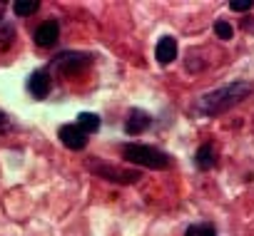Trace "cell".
I'll return each mask as SVG.
<instances>
[{
  "label": "cell",
  "mask_w": 254,
  "mask_h": 236,
  "mask_svg": "<svg viewBox=\"0 0 254 236\" xmlns=\"http://www.w3.org/2000/svg\"><path fill=\"white\" fill-rule=\"evenodd\" d=\"M249 94H252V85L249 82H232V85H224V87H217V90L202 94L197 99L194 109L207 114V117H214V114H222V112L237 107Z\"/></svg>",
  "instance_id": "1"
},
{
  "label": "cell",
  "mask_w": 254,
  "mask_h": 236,
  "mask_svg": "<svg viewBox=\"0 0 254 236\" xmlns=\"http://www.w3.org/2000/svg\"><path fill=\"white\" fill-rule=\"evenodd\" d=\"M122 154L127 162L147 167V169H167L170 167V154H165L162 149L150 147V144H125Z\"/></svg>",
  "instance_id": "2"
},
{
  "label": "cell",
  "mask_w": 254,
  "mask_h": 236,
  "mask_svg": "<svg viewBox=\"0 0 254 236\" xmlns=\"http://www.w3.org/2000/svg\"><path fill=\"white\" fill-rule=\"evenodd\" d=\"M90 62H92L90 52H60L53 60V70L60 72V75H75V72L85 70Z\"/></svg>",
  "instance_id": "3"
},
{
  "label": "cell",
  "mask_w": 254,
  "mask_h": 236,
  "mask_svg": "<svg viewBox=\"0 0 254 236\" xmlns=\"http://www.w3.org/2000/svg\"><path fill=\"white\" fill-rule=\"evenodd\" d=\"M90 169L102 177V179H110V182H117V184H135L140 179L137 172H130V169H122V167H115V164H107V162H90Z\"/></svg>",
  "instance_id": "4"
},
{
  "label": "cell",
  "mask_w": 254,
  "mask_h": 236,
  "mask_svg": "<svg viewBox=\"0 0 254 236\" xmlns=\"http://www.w3.org/2000/svg\"><path fill=\"white\" fill-rule=\"evenodd\" d=\"M58 137H60V142H63L67 149L80 152V149H85V147H87V135H85V132H80V130H77V125H63V127H60V132H58Z\"/></svg>",
  "instance_id": "5"
},
{
  "label": "cell",
  "mask_w": 254,
  "mask_h": 236,
  "mask_svg": "<svg viewBox=\"0 0 254 236\" xmlns=\"http://www.w3.org/2000/svg\"><path fill=\"white\" fill-rule=\"evenodd\" d=\"M58 33H60L58 23H55V20H45V23H40L38 30H35V43H38L40 47H53V45L58 43Z\"/></svg>",
  "instance_id": "6"
},
{
  "label": "cell",
  "mask_w": 254,
  "mask_h": 236,
  "mask_svg": "<svg viewBox=\"0 0 254 236\" xmlns=\"http://www.w3.org/2000/svg\"><path fill=\"white\" fill-rule=\"evenodd\" d=\"M28 90L35 99H43L48 92H50V75L45 70H35L28 80Z\"/></svg>",
  "instance_id": "7"
},
{
  "label": "cell",
  "mask_w": 254,
  "mask_h": 236,
  "mask_svg": "<svg viewBox=\"0 0 254 236\" xmlns=\"http://www.w3.org/2000/svg\"><path fill=\"white\" fill-rule=\"evenodd\" d=\"M150 125H152V117H150L145 109H132V112H130V120H127V125H125V132H127V135H140V132H145Z\"/></svg>",
  "instance_id": "8"
},
{
  "label": "cell",
  "mask_w": 254,
  "mask_h": 236,
  "mask_svg": "<svg viewBox=\"0 0 254 236\" xmlns=\"http://www.w3.org/2000/svg\"><path fill=\"white\" fill-rule=\"evenodd\" d=\"M155 57H157L160 65H170L177 57V43H175V38H162L157 43V47H155Z\"/></svg>",
  "instance_id": "9"
},
{
  "label": "cell",
  "mask_w": 254,
  "mask_h": 236,
  "mask_svg": "<svg viewBox=\"0 0 254 236\" xmlns=\"http://www.w3.org/2000/svg\"><path fill=\"white\" fill-rule=\"evenodd\" d=\"M77 130L85 132V135H92L100 130V117L95 112H80L77 114Z\"/></svg>",
  "instance_id": "10"
},
{
  "label": "cell",
  "mask_w": 254,
  "mask_h": 236,
  "mask_svg": "<svg viewBox=\"0 0 254 236\" xmlns=\"http://www.w3.org/2000/svg\"><path fill=\"white\" fill-rule=\"evenodd\" d=\"M194 162H197L199 169H212L214 162H217L214 147H212V144H202V147L197 149V154H194Z\"/></svg>",
  "instance_id": "11"
},
{
  "label": "cell",
  "mask_w": 254,
  "mask_h": 236,
  "mask_svg": "<svg viewBox=\"0 0 254 236\" xmlns=\"http://www.w3.org/2000/svg\"><path fill=\"white\" fill-rule=\"evenodd\" d=\"M38 8H40V0H15V3H13V13L23 15V18L33 15Z\"/></svg>",
  "instance_id": "12"
},
{
  "label": "cell",
  "mask_w": 254,
  "mask_h": 236,
  "mask_svg": "<svg viewBox=\"0 0 254 236\" xmlns=\"http://www.w3.org/2000/svg\"><path fill=\"white\" fill-rule=\"evenodd\" d=\"M187 236H217V229L212 224H194L187 229Z\"/></svg>",
  "instance_id": "13"
},
{
  "label": "cell",
  "mask_w": 254,
  "mask_h": 236,
  "mask_svg": "<svg viewBox=\"0 0 254 236\" xmlns=\"http://www.w3.org/2000/svg\"><path fill=\"white\" fill-rule=\"evenodd\" d=\"M13 38H15V28L8 20L0 18V43H10Z\"/></svg>",
  "instance_id": "14"
},
{
  "label": "cell",
  "mask_w": 254,
  "mask_h": 236,
  "mask_svg": "<svg viewBox=\"0 0 254 236\" xmlns=\"http://www.w3.org/2000/svg\"><path fill=\"white\" fill-rule=\"evenodd\" d=\"M214 33H217L222 40H229V38L234 35V30H232V25H229L227 20H217V23H214Z\"/></svg>",
  "instance_id": "15"
},
{
  "label": "cell",
  "mask_w": 254,
  "mask_h": 236,
  "mask_svg": "<svg viewBox=\"0 0 254 236\" xmlns=\"http://www.w3.org/2000/svg\"><path fill=\"white\" fill-rule=\"evenodd\" d=\"M229 8L234 13H247V10H252V0H232Z\"/></svg>",
  "instance_id": "16"
},
{
  "label": "cell",
  "mask_w": 254,
  "mask_h": 236,
  "mask_svg": "<svg viewBox=\"0 0 254 236\" xmlns=\"http://www.w3.org/2000/svg\"><path fill=\"white\" fill-rule=\"evenodd\" d=\"M10 130V120H8V114L0 109V132H8Z\"/></svg>",
  "instance_id": "17"
}]
</instances>
